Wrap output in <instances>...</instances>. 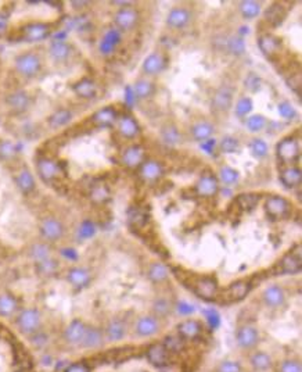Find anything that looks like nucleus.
Instances as JSON below:
<instances>
[{"label": "nucleus", "mask_w": 302, "mask_h": 372, "mask_svg": "<svg viewBox=\"0 0 302 372\" xmlns=\"http://www.w3.org/2000/svg\"><path fill=\"white\" fill-rule=\"evenodd\" d=\"M18 310V302L13 295L3 293L0 295V317H13Z\"/></svg>", "instance_id": "40"}, {"label": "nucleus", "mask_w": 302, "mask_h": 372, "mask_svg": "<svg viewBox=\"0 0 302 372\" xmlns=\"http://www.w3.org/2000/svg\"><path fill=\"white\" fill-rule=\"evenodd\" d=\"M8 30V16L6 11H0V38L4 36Z\"/></svg>", "instance_id": "61"}, {"label": "nucleus", "mask_w": 302, "mask_h": 372, "mask_svg": "<svg viewBox=\"0 0 302 372\" xmlns=\"http://www.w3.org/2000/svg\"><path fill=\"white\" fill-rule=\"evenodd\" d=\"M172 309H173V304L170 302L169 299L166 297H157L154 302H153V315H155L160 319H165V318L169 317V314L172 312Z\"/></svg>", "instance_id": "43"}, {"label": "nucleus", "mask_w": 302, "mask_h": 372, "mask_svg": "<svg viewBox=\"0 0 302 372\" xmlns=\"http://www.w3.org/2000/svg\"><path fill=\"white\" fill-rule=\"evenodd\" d=\"M265 213L273 221L286 219L293 213V204L288 199L283 197V196L271 194L265 202Z\"/></svg>", "instance_id": "5"}, {"label": "nucleus", "mask_w": 302, "mask_h": 372, "mask_svg": "<svg viewBox=\"0 0 302 372\" xmlns=\"http://www.w3.org/2000/svg\"><path fill=\"white\" fill-rule=\"evenodd\" d=\"M42 325V314L36 309H25L17 317V328L24 335H35Z\"/></svg>", "instance_id": "10"}, {"label": "nucleus", "mask_w": 302, "mask_h": 372, "mask_svg": "<svg viewBox=\"0 0 302 372\" xmlns=\"http://www.w3.org/2000/svg\"><path fill=\"white\" fill-rule=\"evenodd\" d=\"M192 20V13L186 7H173L166 16V25L173 30H182L189 25Z\"/></svg>", "instance_id": "28"}, {"label": "nucleus", "mask_w": 302, "mask_h": 372, "mask_svg": "<svg viewBox=\"0 0 302 372\" xmlns=\"http://www.w3.org/2000/svg\"><path fill=\"white\" fill-rule=\"evenodd\" d=\"M163 331V319L157 318L153 314H143L136 318L133 322L132 332L135 336L147 339V338H154Z\"/></svg>", "instance_id": "3"}, {"label": "nucleus", "mask_w": 302, "mask_h": 372, "mask_svg": "<svg viewBox=\"0 0 302 372\" xmlns=\"http://www.w3.org/2000/svg\"><path fill=\"white\" fill-rule=\"evenodd\" d=\"M266 125H268V120L262 114H254V116H249L246 120V128L249 132H254V133L264 131Z\"/></svg>", "instance_id": "46"}, {"label": "nucleus", "mask_w": 302, "mask_h": 372, "mask_svg": "<svg viewBox=\"0 0 302 372\" xmlns=\"http://www.w3.org/2000/svg\"><path fill=\"white\" fill-rule=\"evenodd\" d=\"M301 148L295 136H286L276 145V157L283 164H294L300 160Z\"/></svg>", "instance_id": "8"}, {"label": "nucleus", "mask_w": 302, "mask_h": 372, "mask_svg": "<svg viewBox=\"0 0 302 372\" xmlns=\"http://www.w3.org/2000/svg\"><path fill=\"white\" fill-rule=\"evenodd\" d=\"M146 357H147V361L150 364L154 365L157 368H163L165 365L169 364L170 353L161 341H157L148 347Z\"/></svg>", "instance_id": "25"}, {"label": "nucleus", "mask_w": 302, "mask_h": 372, "mask_svg": "<svg viewBox=\"0 0 302 372\" xmlns=\"http://www.w3.org/2000/svg\"><path fill=\"white\" fill-rule=\"evenodd\" d=\"M72 111L68 109H58L55 110L53 114L47 117V124L52 129H58L61 126H65V125L70 123L72 120Z\"/></svg>", "instance_id": "39"}, {"label": "nucleus", "mask_w": 302, "mask_h": 372, "mask_svg": "<svg viewBox=\"0 0 302 372\" xmlns=\"http://www.w3.org/2000/svg\"><path fill=\"white\" fill-rule=\"evenodd\" d=\"M277 110H279L280 117H281L283 120H286V121H293L295 117H297V111H295L294 107L291 106L290 101H280Z\"/></svg>", "instance_id": "57"}, {"label": "nucleus", "mask_w": 302, "mask_h": 372, "mask_svg": "<svg viewBox=\"0 0 302 372\" xmlns=\"http://www.w3.org/2000/svg\"><path fill=\"white\" fill-rule=\"evenodd\" d=\"M64 372H90V368L85 363H74L68 365Z\"/></svg>", "instance_id": "60"}, {"label": "nucleus", "mask_w": 302, "mask_h": 372, "mask_svg": "<svg viewBox=\"0 0 302 372\" xmlns=\"http://www.w3.org/2000/svg\"><path fill=\"white\" fill-rule=\"evenodd\" d=\"M301 270V246L297 245V248H291L276 263L273 272H275V275H295V274H300Z\"/></svg>", "instance_id": "4"}, {"label": "nucleus", "mask_w": 302, "mask_h": 372, "mask_svg": "<svg viewBox=\"0 0 302 372\" xmlns=\"http://www.w3.org/2000/svg\"><path fill=\"white\" fill-rule=\"evenodd\" d=\"M118 111L112 106H107L94 111L92 116L89 117V124L93 128H110L115 124L118 120Z\"/></svg>", "instance_id": "20"}, {"label": "nucleus", "mask_w": 302, "mask_h": 372, "mask_svg": "<svg viewBox=\"0 0 302 372\" xmlns=\"http://www.w3.org/2000/svg\"><path fill=\"white\" fill-rule=\"evenodd\" d=\"M94 235V225L90 221H85L79 228V238L81 239H89Z\"/></svg>", "instance_id": "59"}, {"label": "nucleus", "mask_w": 302, "mask_h": 372, "mask_svg": "<svg viewBox=\"0 0 302 372\" xmlns=\"http://www.w3.org/2000/svg\"><path fill=\"white\" fill-rule=\"evenodd\" d=\"M227 49L234 56H241L246 52V40L241 36H232L227 40Z\"/></svg>", "instance_id": "55"}, {"label": "nucleus", "mask_w": 302, "mask_h": 372, "mask_svg": "<svg viewBox=\"0 0 302 372\" xmlns=\"http://www.w3.org/2000/svg\"><path fill=\"white\" fill-rule=\"evenodd\" d=\"M248 365L254 372H268L275 367V360L268 351L255 349L248 353Z\"/></svg>", "instance_id": "21"}, {"label": "nucleus", "mask_w": 302, "mask_h": 372, "mask_svg": "<svg viewBox=\"0 0 302 372\" xmlns=\"http://www.w3.org/2000/svg\"><path fill=\"white\" fill-rule=\"evenodd\" d=\"M103 332H104L106 343H111V344L119 343V341H125V338L128 336V332H129L128 322L125 318H111L107 322V325L104 326Z\"/></svg>", "instance_id": "13"}, {"label": "nucleus", "mask_w": 302, "mask_h": 372, "mask_svg": "<svg viewBox=\"0 0 302 372\" xmlns=\"http://www.w3.org/2000/svg\"><path fill=\"white\" fill-rule=\"evenodd\" d=\"M38 270L40 274H45V275H50L53 274L57 270V261L53 260V258H47L42 263H38Z\"/></svg>", "instance_id": "58"}, {"label": "nucleus", "mask_w": 302, "mask_h": 372, "mask_svg": "<svg viewBox=\"0 0 302 372\" xmlns=\"http://www.w3.org/2000/svg\"><path fill=\"white\" fill-rule=\"evenodd\" d=\"M194 190L200 197H204V199L217 196V193L219 192V181L215 177V174H212L211 171L202 172L201 177L195 182Z\"/></svg>", "instance_id": "14"}, {"label": "nucleus", "mask_w": 302, "mask_h": 372, "mask_svg": "<svg viewBox=\"0 0 302 372\" xmlns=\"http://www.w3.org/2000/svg\"><path fill=\"white\" fill-rule=\"evenodd\" d=\"M29 254H31L32 260L35 263H42V261H45L47 258H50L52 248L46 243H35L29 248Z\"/></svg>", "instance_id": "44"}, {"label": "nucleus", "mask_w": 302, "mask_h": 372, "mask_svg": "<svg viewBox=\"0 0 302 372\" xmlns=\"http://www.w3.org/2000/svg\"><path fill=\"white\" fill-rule=\"evenodd\" d=\"M166 67H168V57L163 52H153L144 59L141 70L146 75L153 77L161 74L163 71L166 70Z\"/></svg>", "instance_id": "18"}, {"label": "nucleus", "mask_w": 302, "mask_h": 372, "mask_svg": "<svg viewBox=\"0 0 302 372\" xmlns=\"http://www.w3.org/2000/svg\"><path fill=\"white\" fill-rule=\"evenodd\" d=\"M249 150H251V155H254L255 158H264L265 155H268L269 148H268V143L264 139L254 138L249 142Z\"/></svg>", "instance_id": "48"}, {"label": "nucleus", "mask_w": 302, "mask_h": 372, "mask_svg": "<svg viewBox=\"0 0 302 372\" xmlns=\"http://www.w3.org/2000/svg\"><path fill=\"white\" fill-rule=\"evenodd\" d=\"M161 136H163L164 142H166L168 145H178L182 142L180 131L175 125H165L161 131Z\"/></svg>", "instance_id": "47"}, {"label": "nucleus", "mask_w": 302, "mask_h": 372, "mask_svg": "<svg viewBox=\"0 0 302 372\" xmlns=\"http://www.w3.org/2000/svg\"><path fill=\"white\" fill-rule=\"evenodd\" d=\"M14 68L24 78H35L42 70V60L35 52H25L14 59Z\"/></svg>", "instance_id": "6"}, {"label": "nucleus", "mask_w": 302, "mask_h": 372, "mask_svg": "<svg viewBox=\"0 0 302 372\" xmlns=\"http://www.w3.org/2000/svg\"><path fill=\"white\" fill-rule=\"evenodd\" d=\"M252 289L251 279H239L236 282H232L229 286H226L223 290H219L218 300L222 304H234L241 300H244L248 293Z\"/></svg>", "instance_id": "2"}, {"label": "nucleus", "mask_w": 302, "mask_h": 372, "mask_svg": "<svg viewBox=\"0 0 302 372\" xmlns=\"http://www.w3.org/2000/svg\"><path fill=\"white\" fill-rule=\"evenodd\" d=\"M148 222V214L144 211V210L141 209H136L133 210L132 213H131V216H129V224L132 225L133 228H143V226H146V224Z\"/></svg>", "instance_id": "52"}, {"label": "nucleus", "mask_w": 302, "mask_h": 372, "mask_svg": "<svg viewBox=\"0 0 302 372\" xmlns=\"http://www.w3.org/2000/svg\"><path fill=\"white\" fill-rule=\"evenodd\" d=\"M239 11L246 20H252L261 14L262 6L259 1H255V0H243L239 3Z\"/></svg>", "instance_id": "42"}, {"label": "nucleus", "mask_w": 302, "mask_h": 372, "mask_svg": "<svg viewBox=\"0 0 302 372\" xmlns=\"http://www.w3.org/2000/svg\"><path fill=\"white\" fill-rule=\"evenodd\" d=\"M39 229H40L42 236L47 242L60 241L64 236V232H65V228H64L61 221H58L57 218L53 217H47L45 219H42V222L39 225Z\"/></svg>", "instance_id": "22"}, {"label": "nucleus", "mask_w": 302, "mask_h": 372, "mask_svg": "<svg viewBox=\"0 0 302 372\" xmlns=\"http://www.w3.org/2000/svg\"><path fill=\"white\" fill-rule=\"evenodd\" d=\"M71 52H72V49H71L70 45L67 42H64V40H60V39L53 42L50 49H49V53L52 56V59H55V62L67 60L70 57Z\"/></svg>", "instance_id": "41"}, {"label": "nucleus", "mask_w": 302, "mask_h": 372, "mask_svg": "<svg viewBox=\"0 0 302 372\" xmlns=\"http://www.w3.org/2000/svg\"><path fill=\"white\" fill-rule=\"evenodd\" d=\"M234 339H236V344L240 347L243 351H252L258 347L259 341H261V335L259 331L255 325L252 324H243L237 329L234 334Z\"/></svg>", "instance_id": "7"}, {"label": "nucleus", "mask_w": 302, "mask_h": 372, "mask_svg": "<svg viewBox=\"0 0 302 372\" xmlns=\"http://www.w3.org/2000/svg\"><path fill=\"white\" fill-rule=\"evenodd\" d=\"M252 99L251 97H248V96H241L240 99L237 100L236 103V107H234V113H236V116L243 117L248 116L249 113H251V110H252Z\"/></svg>", "instance_id": "54"}, {"label": "nucleus", "mask_w": 302, "mask_h": 372, "mask_svg": "<svg viewBox=\"0 0 302 372\" xmlns=\"http://www.w3.org/2000/svg\"><path fill=\"white\" fill-rule=\"evenodd\" d=\"M287 16V10L283 3H272L269 7L265 10L264 18L265 23L269 24V27H279L284 21Z\"/></svg>", "instance_id": "33"}, {"label": "nucleus", "mask_w": 302, "mask_h": 372, "mask_svg": "<svg viewBox=\"0 0 302 372\" xmlns=\"http://www.w3.org/2000/svg\"><path fill=\"white\" fill-rule=\"evenodd\" d=\"M261 300H262L266 309H269V310H280L287 302L286 289L277 285V283L268 285L262 290Z\"/></svg>", "instance_id": "11"}, {"label": "nucleus", "mask_w": 302, "mask_h": 372, "mask_svg": "<svg viewBox=\"0 0 302 372\" xmlns=\"http://www.w3.org/2000/svg\"><path fill=\"white\" fill-rule=\"evenodd\" d=\"M115 124L118 133L128 140L137 138L140 135V132H141V128H140V124L137 123V120L135 117L131 116V114L119 116Z\"/></svg>", "instance_id": "19"}, {"label": "nucleus", "mask_w": 302, "mask_h": 372, "mask_svg": "<svg viewBox=\"0 0 302 372\" xmlns=\"http://www.w3.org/2000/svg\"><path fill=\"white\" fill-rule=\"evenodd\" d=\"M233 99H234L233 86L223 84L222 86H219L214 93V96L211 99V107L218 114L227 113L233 106Z\"/></svg>", "instance_id": "12"}, {"label": "nucleus", "mask_w": 302, "mask_h": 372, "mask_svg": "<svg viewBox=\"0 0 302 372\" xmlns=\"http://www.w3.org/2000/svg\"><path fill=\"white\" fill-rule=\"evenodd\" d=\"M169 268L161 261H154L148 265L147 270V278L150 282H153L154 285H161L165 283L169 278Z\"/></svg>", "instance_id": "35"}, {"label": "nucleus", "mask_w": 302, "mask_h": 372, "mask_svg": "<svg viewBox=\"0 0 302 372\" xmlns=\"http://www.w3.org/2000/svg\"><path fill=\"white\" fill-rule=\"evenodd\" d=\"M161 343L166 347V350L169 351L170 354H172V353H180L182 350L185 349V341L180 339L178 335H176V336L169 335V336H166L165 341H161Z\"/></svg>", "instance_id": "50"}, {"label": "nucleus", "mask_w": 302, "mask_h": 372, "mask_svg": "<svg viewBox=\"0 0 302 372\" xmlns=\"http://www.w3.org/2000/svg\"><path fill=\"white\" fill-rule=\"evenodd\" d=\"M86 328H87V325H86L83 321L74 319L70 325L65 328V331H64V341H65V343H68L70 346H81L82 339L85 336Z\"/></svg>", "instance_id": "26"}, {"label": "nucleus", "mask_w": 302, "mask_h": 372, "mask_svg": "<svg viewBox=\"0 0 302 372\" xmlns=\"http://www.w3.org/2000/svg\"><path fill=\"white\" fill-rule=\"evenodd\" d=\"M219 179L222 184H225L226 186H233L236 185L240 179V172L233 168V167H229V165H223L220 170H219Z\"/></svg>", "instance_id": "45"}, {"label": "nucleus", "mask_w": 302, "mask_h": 372, "mask_svg": "<svg viewBox=\"0 0 302 372\" xmlns=\"http://www.w3.org/2000/svg\"><path fill=\"white\" fill-rule=\"evenodd\" d=\"M185 283L190 287V290L194 295L198 296L200 299L205 302H215L219 296V285H218L217 278L214 275H197V274H190Z\"/></svg>", "instance_id": "1"}, {"label": "nucleus", "mask_w": 302, "mask_h": 372, "mask_svg": "<svg viewBox=\"0 0 302 372\" xmlns=\"http://www.w3.org/2000/svg\"><path fill=\"white\" fill-rule=\"evenodd\" d=\"M146 160V150L141 145H131L121 153V163L126 168H139Z\"/></svg>", "instance_id": "23"}, {"label": "nucleus", "mask_w": 302, "mask_h": 372, "mask_svg": "<svg viewBox=\"0 0 302 372\" xmlns=\"http://www.w3.org/2000/svg\"><path fill=\"white\" fill-rule=\"evenodd\" d=\"M14 181H16V185L18 187V190L23 194H29L35 189V178L32 175V172L29 171L28 167H20L18 170L16 171V175H14Z\"/></svg>", "instance_id": "32"}, {"label": "nucleus", "mask_w": 302, "mask_h": 372, "mask_svg": "<svg viewBox=\"0 0 302 372\" xmlns=\"http://www.w3.org/2000/svg\"><path fill=\"white\" fill-rule=\"evenodd\" d=\"M176 332H178L179 338L185 341H195L204 332V325H202L201 321H198L195 318H186L182 322H179Z\"/></svg>", "instance_id": "16"}, {"label": "nucleus", "mask_w": 302, "mask_h": 372, "mask_svg": "<svg viewBox=\"0 0 302 372\" xmlns=\"http://www.w3.org/2000/svg\"><path fill=\"white\" fill-rule=\"evenodd\" d=\"M121 42V31L116 28H110L104 33V36L100 42V52L103 55H110L115 50V47Z\"/></svg>", "instance_id": "37"}, {"label": "nucleus", "mask_w": 302, "mask_h": 372, "mask_svg": "<svg viewBox=\"0 0 302 372\" xmlns=\"http://www.w3.org/2000/svg\"><path fill=\"white\" fill-rule=\"evenodd\" d=\"M214 132H215L214 124L209 123V121H205V120L194 123V124L192 125V128H190V135H192V138H193L194 140H197V142H204V140L212 138Z\"/></svg>", "instance_id": "36"}, {"label": "nucleus", "mask_w": 302, "mask_h": 372, "mask_svg": "<svg viewBox=\"0 0 302 372\" xmlns=\"http://www.w3.org/2000/svg\"><path fill=\"white\" fill-rule=\"evenodd\" d=\"M155 88L154 82H151L150 79H137L135 82V85L132 88V92L135 94V99H140V100H146L150 99L155 94Z\"/></svg>", "instance_id": "38"}, {"label": "nucleus", "mask_w": 302, "mask_h": 372, "mask_svg": "<svg viewBox=\"0 0 302 372\" xmlns=\"http://www.w3.org/2000/svg\"><path fill=\"white\" fill-rule=\"evenodd\" d=\"M215 148H217V140L212 139V138L204 140V142L201 143V149H204V150H205L207 153H209V155L215 150Z\"/></svg>", "instance_id": "62"}, {"label": "nucleus", "mask_w": 302, "mask_h": 372, "mask_svg": "<svg viewBox=\"0 0 302 372\" xmlns=\"http://www.w3.org/2000/svg\"><path fill=\"white\" fill-rule=\"evenodd\" d=\"M67 280L71 286L83 289L90 283L92 274H90V270H87L86 267H74L67 274Z\"/></svg>", "instance_id": "29"}, {"label": "nucleus", "mask_w": 302, "mask_h": 372, "mask_svg": "<svg viewBox=\"0 0 302 372\" xmlns=\"http://www.w3.org/2000/svg\"><path fill=\"white\" fill-rule=\"evenodd\" d=\"M240 148V142L234 136H225L219 143V149L222 153H234Z\"/></svg>", "instance_id": "56"}, {"label": "nucleus", "mask_w": 302, "mask_h": 372, "mask_svg": "<svg viewBox=\"0 0 302 372\" xmlns=\"http://www.w3.org/2000/svg\"><path fill=\"white\" fill-rule=\"evenodd\" d=\"M280 182L288 189H294L297 186L301 185L302 182V172L300 167L295 165H288L286 168L280 171L279 174Z\"/></svg>", "instance_id": "34"}, {"label": "nucleus", "mask_w": 302, "mask_h": 372, "mask_svg": "<svg viewBox=\"0 0 302 372\" xmlns=\"http://www.w3.org/2000/svg\"><path fill=\"white\" fill-rule=\"evenodd\" d=\"M139 11L132 6L119 8L114 16V24L119 31H132L139 23Z\"/></svg>", "instance_id": "17"}, {"label": "nucleus", "mask_w": 302, "mask_h": 372, "mask_svg": "<svg viewBox=\"0 0 302 372\" xmlns=\"http://www.w3.org/2000/svg\"><path fill=\"white\" fill-rule=\"evenodd\" d=\"M258 46L261 52L269 59H275L281 53L283 50V40L279 36L273 35L271 32H264L258 36Z\"/></svg>", "instance_id": "15"}, {"label": "nucleus", "mask_w": 302, "mask_h": 372, "mask_svg": "<svg viewBox=\"0 0 302 372\" xmlns=\"http://www.w3.org/2000/svg\"><path fill=\"white\" fill-rule=\"evenodd\" d=\"M6 103H7V106L11 109L13 113L21 114V113H25L27 110L29 109L31 99H29V94L27 92L16 91V92L8 94L7 99H6Z\"/></svg>", "instance_id": "31"}, {"label": "nucleus", "mask_w": 302, "mask_h": 372, "mask_svg": "<svg viewBox=\"0 0 302 372\" xmlns=\"http://www.w3.org/2000/svg\"><path fill=\"white\" fill-rule=\"evenodd\" d=\"M276 372H302V364L298 358H284L280 361Z\"/></svg>", "instance_id": "49"}, {"label": "nucleus", "mask_w": 302, "mask_h": 372, "mask_svg": "<svg viewBox=\"0 0 302 372\" xmlns=\"http://www.w3.org/2000/svg\"><path fill=\"white\" fill-rule=\"evenodd\" d=\"M71 89H72V92L75 93L78 97L92 99L97 93V84L94 82L92 78L83 77L81 78V79H78L77 82H74L71 85Z\"/></svg>", "instance_id": "30"}, {"label": "nucleus", "mask_w": 302, "mask_h": 372, "mask_svg": "<svg viewBox=\"0 0 302 372\" xmlns=\"http://www.w3.org/2000/svg\"><path fill=\"white\" fill-rule=\"evenodd\" d=\"M261 196L256 193H243L236 199L237 206H240L243 210H251L256 206V203L259 202Z\"/></svg>", "instance_id": "51"}, {"label": "nucleus", "mask_w": 302, "mask_h": 372, "mask_svg": "<svg viewBox=\"0 0 302 372\" xmlns=\"http://www.w3.org/2000/svg\"><path fill=\"white\" fill-rule=\"evenodd\" d=\"M53 25L43 21H32L20 27V36L27 42H39L50 36Z\"/></svg>", "instance_id": "9"}, {"label": "nucleus", "mask_w": 302, "mask_h": 372, "mask_svg": "<svg viewBox=\"0 0 302 372\" xmlns=\"http://www.w3.org/2000/svg\"><path fill=\"white\" fill-rule=\"evenodd\" d=\"M215 372H246L243 365L237 361V360H232V358H226L222 360L215 368Z\"/></svg>", "instance_id": "53"}, {"label": "nucleus", "mask_w": 302, "mask_h": 372, "mask_svg": "<svg viewBox=\"0 0 302 372\" xmlns=\"http://www.w3.org/2000/svg\"><path fill=\"white\" fill-rule=\"evenodd\" d=\"M104 343H106V338H104L103 329L99 328V326L87 325L85 336H83L82 343H81V347L87 350H96L103 347Z\"/></svg>", "instance_id": "27"}, {"label": "nucleus", "mask_w": 302, "mask_h": 372, "mask_svg": "<svg viewBox=\"0 0 302 372\" xmlns=\"http://www.w3.org/2000/svg\"><path fill=\"white\" fill-rule=\"evenodd\" d=\"M165 174V168L160 161L157 160H144L139 167L140 178L144 182H157L161 179Z\"/></svg>", "instance_id": "24"}]
</instances>
